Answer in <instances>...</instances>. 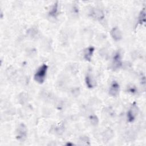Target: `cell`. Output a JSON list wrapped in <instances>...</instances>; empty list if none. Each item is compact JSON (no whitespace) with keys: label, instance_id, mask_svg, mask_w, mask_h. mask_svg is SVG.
Here are the masks:
<instances>
[{"label":"cell","instance_id":"cell-14","mask_svg":"<svg viewBox=\"0 0 146 146\" xmlns=\"http://www.w3.org/2000/svg\"><path fill=\"white\" fill-rule=\"evenodd\" d=\"M54 131L57 135H62V134H63V133L64 131V126L63 125V124H60L56 126L54 128Z\"/></svg>","mask_w":146,"mask_h":146},{"label":"cell","instance_id":"cell-19","mask_svg":"<svg viewBox=\"0 0 146 146\" xmlns=\"http://www.w3.org/2000/svg\"><path fill=\"white\" fill-rule=\"evenodd\" d=\"M125 137L127 140L131 141L133 140L135 137L134 133H132V132H128L125 135Z\"/></svg>","mask_w":146,"mask_h":146},{"label":"cell","instance_id":"cell-17","mask_svg":"<svg viewBox=\"0 0 146 146\" xmlns=\"http://www.w3.org/2000/svg\"><path fill=\"white\" fill-rule=\"evenodd\" d=\"M127 91L128 92H129L131 94H135L137 92V89L135 85L129 84L127 87Z\"/></svg>","mask_w":146,"mask_h":146},{"label":"cell","instance_id":"cell-8","mask_svg":"<svg viewBox=\"0 0 146 146\" xmlns=\"http://www.w3.org/2000/svg\"><path fill=\"white\" fill-rule=\"evenodd\" d=\"M85 82L87 87L89 88H93L96 86V82L94 78L90 74H88L85 78Z\"/></svg>","mask_w":146,"mask_h":146},{"label":"cell","instance_id":"cell-16","mask_svg":"<svg viewBox=\"0 0 146 146\" xmlns=\"http://www.w3.org/2000/svg\"><path fill=\"white\" fill-rule=\"evenodd\" d=\"M18 99H19V103L22 104H23L27 102V99H28V96L25 93H21L19 95Z\"/></svg>","mask_w":146,"mask_h":146},{"label":"cell","instance_id":"cell-2","mask_svg":"<svg viewBox=\"0 0 146 146\" xmlns=\"http://www.w3.org/2000/svg\"><path fill=\"white\" fill-rule=\"evenodd\" d=\"M27 134V129L23 123H21L16 129V138L20 141L26 139Z\"/></svg>","mask_w":146,"mask_h":146},{"label":"cell","instance_id":"cell-6","mask_svg":"<svg viewBox=\"0 0 146 146\" xmlns=\"http://www.w3.org/2000/svg\"><path fill=\"white\" fill-rule=\"evenodd\" d=\"M90 15L92 18L99 21H101L104 18V14L103 10L99 8H94L92 9Z\"/></svg>","mask_w":146,"mask_h":146},{"label":"cell","instance_id":"cell-11","mask_svg":"<svg viewBox=\"0 0 146 146\" xmlns=\"http://www.w3.org/2000/svg\"><path fill=\"white\" fill-rule=\"evenodd\" d=\"M48 15L51 17L55 18L58 15V2H56L54 5L51 7L50 10L48 12Z\"/></svg>","mask_w":146,"mask_h":146},{"label":"cell","instance_id":"cell-18","mask_svg":"<svg viewBox=\"0 0 146 146\" xmlns=\"http://www.w3.org/2000/svg\"><path fill=\"white\" fill-rule=\"evenodd\" d=\"M27 33L29 35V36H31V38H34L36 35H37L38 30L34 27H31L28 30V31H27Z\"/></svg>","mask_w":146,"mask_h":146},{"label":"cell","instance_id":"cell-3","mask_svg":"<svg viewBox=\"0 0 146 146\" xmlns=\"http://www.w3.org/2000/svg\"><path fill=\"white\" fill-rule=\"evenodd\" d=\"M139 110L137 104L134 102L129 108L127 112V120L129 122H133L137 117Z\"/></svg>","mask_w":146,"mask_h":146},{"label":"cell","instance_id":"cell-20","mask_svg":"<svg viewBox=\"0 0 146 146\" xmlns=\"http://www.w3.org/2000/svg\"><path fill=\"white\" fill-rule=\"evenodd\" d=\"M71 94L74 96L76 97V96H78V95L80 94V90H79V88L75 87V88H74L71 90Z\"/></svg>","mask_w":146,"mask_h":146},{"label":"cell","instance_id":"cell-15","mask_svg":"<svg viewBox=\"0 0 146 146\" xmlns=\"http://www.w3.org/2000/svg\"><path fill=\"white\" fill-rule=\"evenodd\" d=\"M89 120L90 123L93 125H97L99 123L98 117L95 115H91L89 117Z\"/></svg>","mask_w":146,"mask_h":146},{"label":"cell","instance_id":"cell-12","mask_svg":"<svg viewBox=\"0 0 146 146\" xmlns=\"http://www.w3.org/2000/svg\"><path fill=\"white\" fill-rule=\"evenodd\" d=\"M145 22V9L143 8L140 11L137 20V25H143Z\"/></svg>","mask_w":146,"mask_h":146},{"label":"cell","instance_id":"cell-10","mask_svg":"<svg viewBox=\"0 0 146 146\" xmlns=\"http://www.w3.org/2000/svg\"><path fill=\"white\" fill-rule=\"evenodd\" d=\"M113 136V132L111 129H106L102 134V139L104 142L107 143L110 141Z\"/></svg>","mask_w":146,"mask_h":146},{"label":"cell","instance_id":"cell-1","mask_svg":"<svg viewBox=\"0 0 146 146\" xmlns=\"http://www.w3.org/2000/svg\"><path fill=\"white\" fill-rule=\"evenodd\" d=\"M48 66L46 64L40 66L34 74V79L38 83L42 84L44 82L47 74Z\"/></svg>","mask_w":146,"mask_h":146},{"label":"cell","instance_id":"cell-9","mask_svg":"<svg viewBox=\"0 0 146 146\" xmlns=\"http://www.w3.org/2000/svg\"><path fill=\"white\" fill-rule=\"evenodd\" d=\"M110 34L112 38L115 40H120L122 38V33L120 30L117 27L112 28L110 31Z\"/></svg>","mask_w":146,"mask_h":146},{"label":"cell","instance_id":"cell-4","mask_svg":"<svg viewBox=\"0 0 146 146\" xmlns=\"http://www.w3.org/2000/svg\"><path fill=\"white\" fill-rule=\"evenodd\" d=\"M122 65V61H121V55L119 51H116L112 58V68L114 70H117L121 67Z\"/></svg>","mask_w":146,"mask_h":146},{"label":"cell","instance_id":"cell-13","mask_svg":"<svg viewBox=\"0 0 146 146\" xmlns=\"http://www.w3.org/2000/svg\"><path fill=\"white\" fill-rule=\"evenodd\" d=\"M79 144L82 145H90V141L87 136H82L79 139Z\"/></svg>","mask_w":146,"mask_h":146},{"label":"cell","instance_id":"cell-5","mask_svg":"<svg viewBox=\"0 0 146 146\" xmlns=\"http://www.w3.org/2000/svg\"><path fill=\"white\" fill-rule=\"evenodd\" d=\"M120 91L119 84L116 81H113L109 88V94L113 97L118 96Z\"/></svg>","mask_w":146,"mask_h":146},{"label":"cell","instance_id":"cell-7","mask_svg":"<svg viewBox=\"0 0 146 146\" xmlns=\"http://www.w3.org/2000/svg\"><path fill=\"white\" fill-rule=\"evenodd\" d=\"M95 48L93 46H89L84 49L83 51V56L86 60L90 62L93 55Z\"/></svg>","mask_w":146,"mask_h":146}]
</instances>
